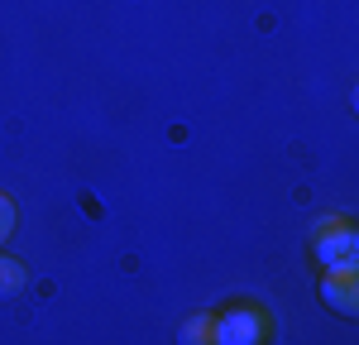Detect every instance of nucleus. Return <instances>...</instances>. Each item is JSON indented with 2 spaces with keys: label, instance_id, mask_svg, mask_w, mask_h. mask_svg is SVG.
Returning a JSON list of instances; mask_svg holds the SVG:
<instances>
[{
  "label": "nucleus",
  "instance_id": "nucleus-1",
  "mask_svg": "<svg viewBox=\"0 0 359 345\" xmlns=\"http://www.w3.org/2000/svg\"><path fill=\"white\" fill-rule=\"evenodd\" d=\"M311 255L321 269H359V235L345 216H321L311 230Z\"/></svg>",
  "mask_w": 359,
  "mask_h": 345
},
{
  "label": "nucleus",
  "instance_id": "nucleus-2",
  "mask_svg": "<svg viewBox=\"0 0 359 345\" xmlns=\"http://www.w3.org/2000/svg\"><path fill=\"white\" fill-rule=\"evenodd\" d=\"M269 316L259 312V307H249V302H235V307H225L221 316H216V336L211 341L216 345H259L269 341Z\"/></svg>",
  "mask_w": 359,
  "mask_h": 345
},
{
  "label": "nucleus",
  "instance_id": "nucleus-3",
  "mask_svg": "<svg viewBox=\"0 0 359 345\" xmlns=\"http://www.w3.org/2000/svg\"><path fill=\"white\" fill-rule=\"evenodd\" d=\"M321 302L340 316H359V269H321Z\"/></svg>",
  "mask_w": 359,
  "mask_h": 345
},
{
  "label": "nucleus",
  "instance_id": "nucleus-4",
  "mask_svg": "<svg viewBox=\"0 0 359 345\" xmlns=\"http://www.w3.org/2000/svg\"><path fill=\"white\" fill-rule=\"evenodd\" d=\"M29 283V273H25V264L15 255H0V297H15V292H25Z\"/></svg>",
  "mask_w": 359,
  "mask_h": 345
},
{
  "label": "nucleus",
  "instance_id": "nucleus-5",
  "mask_svg": "<svg viewBox=\"0 0 359 345\" xmlns=\"http://www.w3.org/2000/svg\"><path fill=\"white\" fill-rule=\"evenodd\" d=\"M211 336H216V316H211V312L187 316V326L177 331V341H182V345H211Z\"/></svg>",
  "mask_w": 359,
  "mask_h": 345
},
{
  "label": "nucleus",
  "instance_id": "nucleus-6",
  "mask_svg": "<svg viewBox=\"0 0 359 345\" xmlns=\"http://www.w3.org/2000/svg\"><path fill=\"white\" fill-rule=\"evenodd\" d=\"M15 226H20V206L0 192V250H5V240L15 235Z\"/></svg>",
  "mask_w": 359,
  "mask_h": 345
}]
</instances>
